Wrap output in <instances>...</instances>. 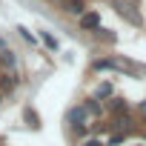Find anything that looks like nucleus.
I'll return each mask as SVG.
<instances>
[{"mask_svg": "<svg viewBox=\"0 0 146 146\" xmlns=\"http://www.w3.org/2000/svg\"><path fill=\"white\" fill-rule=\"evenodd\" d=\"M115 9H117V15H120V17H126L129 23L140 26V15L135 12V6H132V3H126V0H117V3H115Z\"/></svg>", "mask_w": 146, "mask_h": 146, "instance_id": "nucleus-1", "label": "nucleus"}, {"mask_svg": "<svg viewBox=\"0 0 146 146\" xmlns=\"http://www.w3.org/2000/svg\"><path fill=\"white\" fill-rule=\"evenodd\" d=\"M80 29H100V15L98 12H86V15H80Z\"/></svg>", "mask_w": 146, "mask_h": 146, "instance_id": "nucleus-2", "label": "nucleus"}, {"mask_svg": "<svg viewBox=\"0 0 146 146\" xmlns=\"http://www.w3.org/2000/svg\"><path fill=\"white\" fill-rule=\"evenodd\" d=\"M95 69H98V72H106V69H120V63H115V60H98V63H95Z\"/></svg>", "mask_w": 146, "mask_h": 146, "instance_id": "nucleus-3", "label": "nucleus"}, {"mask_svg": "<svg viewBox=\"0 0 146 146\" xmlns=\"http://www.w3.org/2000/svg\"><path fill=\"white\" fill-rule=\"evenodd\" d=\"M66 12H75V15H83V3H80V0H66Z\"/></svg>", "mask_w": 146, "mask_h": 146, "instance_id": "nucleus-4", "label": "nucleus"}, {"mask_svg": "<svg viewBox=\"0 0 146 146\" xmlns=\"http://www.w3.org/2000/svg\"><path fill=\"white\" fill-rule=\"evenodd\" d=\"M83 106H86V112H89V115H100V106H98V100H86Z\"/></svg>", "mask_w": 146, "mask_h": 146, "instance_id": "nucleus-5", "label": "nucleus"}, {"mask_svg": "<svg viewBox=\"0 0 146 146\" xmlns=\"http://www.w3.org/2000/svg\"><path fill=\"white\" fill-rule=\"evenodd\" d=\"M43 43H46V46H49V49H52V52H54V49H57V40H54V37H52V35H49V32H43Z\"/></svg>", "mask_w": 146, "mask_h": 146, "instance_id": "nucleus-6", "label": "nucleus"}, {"mask_svg": "<svg viewBox=\"0 0 146 146\" xmlns=\"http://www.w3.org/2000/svg\"><path fill=\"white\" fill-rule=\"evenodd\" d=\"M106 95H112V83H103V86H98V98H106Z\"/></svg>", "mask_w": 146, "mask_h": 146, "instance_id": "nucleus-7", "label": "nucleus"}, {"mask_svg": "<svg viewBox=\"0 0 146 146\" xmlns=\"http://www.w3.org/2000/svg\"><path fill=\"white\" fill-rule=\"evenodd\" d=\"M17 32H20V35H23V37H26V40H32V43H35V35H32V32H29V29H26V26H20V29H17Z\"/></svg>", "mask_w": 146, "mask_h": 146, "instance_id": "nucleus-8", "label": "nucleus"}, {"mask_svg": "<svg viewBox=\"0 0 146 146\" xmlns=\"http://www.w3.org/2000/svg\"><path fill=\"white\" fill-rule=\"evenodd\" d=\"M112 109H126V100H120V98H112Z\"/></svg>", "mask_w": 146, "mask_h": 146, "instance_id": "nucleus-9", "label": "nucleus"}, {"mask_svg": "<svg viewBox=\"0 0 146 146\" xmlns=\"http://www.w3.org/2000/svg\"><path fill=\"white\" fill-rule=\"evenodd\" d=\"M26 120H29V123H32V126H37V115H35V112H32V109H29V112H26Z\"/></svg>", "mask_w": 146, "mask_h": 146, "instance_id": "nucleus-10", "label": "nucleus"}, {"mask_svg": "<svg viewBox=\"0 0 146 146\" xmlns=\"http://www.w3.org/2000/svg\"><path fill=\"white\" fill-rule=\"evenodd\" d=\"M86 146H103V143H100V140H89Z\"/></svg>", "mask_w": 146, "mask_h": 146, "instance_id": "nucleus-11", "label": "nucleus"}, {"mask_svg": "<svg viewBox=\"0 0 146 146\" xmlns=\"http://www.w3.org/2000/svg\"><path fill=\"white\" fill-rule=\"evenodd\" d=\"M0 66H3V57H0Z\"/></svg>", "mask_w": 146, "mask_h": 146, "instance_id": "nucleus-12", "label": "nucleus"}, {"mask_svg": "<svg viewBox=\"0 0 146 146\" xmlns=\"http://www.w3.org/2000/svg\"><path fill=\"white\" fill-rule=\"evenodd\" d=\"M137 146H143V143H137Z\"/></svg>", "mask_w": 146, "mask_h": 146, "instance_id": "nucleus-13", "label": "nucleus"}]
</instances>
